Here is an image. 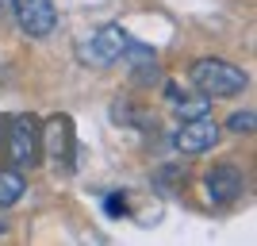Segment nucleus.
<instances>
[{
  "instance_id": "13",
  "label": "nucleus",
  "mask_w": 257,
  "mask_h": 246,
  "mask_svg": "<svg viewBox=\"0 0 257 246\" xmlns=\"http://www.w3.org/2000/svg\"><path fill=\"white\" fill-rule=\"evenodd\" d=\"M0 4H12V0H0Z\"/></svg>"
},
{
  "instance_id": "5",
  "label": "nucleus",
  "mask_w": 257,
  "mask_h": 246,
  "mask_svg": "<svg viewBox=\"0 0 257 246\" xmlns=\"http://www.w3.org/2000/svg\"><path fill=\"white\" fill-rule=\"evenodd\" d=\"M16 8V20L31 39H46L58 23V12H54V0H12Z\"/></svg>"
},
{
  "instance_id": "8",
  "label": "nucleus",
  "mask_w": 257,
  "mask_h": 246,
  "mask_svg": "<svg viewBox=\"0 0 257 246\" xmlns=\"http://www.w3.org/2000/svg\"><path fill=\"white\" fill-rule=\"evenodd\" d=\"M169 100H173V112L181 119H196V116H207V108H211V97H188V93H177V89H169Z\"/></svg>"
},
{
  "instance_id": "2",
  "label": "nucleus",
  "mask_w": 257,
  "mask_h": 246,
  "mask_svg": "<svg viewBox=\"0 0 257 246\" xmlns=\"http://www.w3.org/2000/svg\"><path fill=\"white\" fill-rule=\"evenodd\" d=\"M4 158L12 170H31L39 161V119L35 116H12L4 131Z\"/></svg>"
},
{
  "instance_id": "3",
  "label": "nucleus",
  "mask_w": 257,
  "mask_h": 246,
  "mask_svg": "<svg viewBox=\"0 0 257 246\" xmlns=\"http://www.w3.org/2000/svg\"><path fill=\"white\" fill-rule=\"evenodd\" d=\"M39 150H46V158L58 173H69L77 161V139H73V119L69 116H50L46 127L39 131Z\"/></svg>"
},
{
  "instance_id": "10",
  "label": "nucleus",
  "mask_w": 257,
  "mask_h": 246,
  "mask_svg": "<svg viewBox=\"0 0 257 246\" xmlns=\"http://www.w3.org/2000/svg\"><path fill=\"white\" fill-rule=\"evenodd\" d=\"M253 123H257L253 112L246 108V112H234V116L226 119V131H234V135H249V131H253Z\"/></svg>"
},
{
  "instance_id": "11",
  "label": "nucleus",
  "mask_w": 257,
  "mask_h": 246,
  "mask_svg": "<svg viewBox=\"0 0 257 246\" xmlns=\"http://www.w3.org/2000/svg\"><path fill=\"white\" fill-rule=\"evenodd\" d=\"M107 212H111V215H123V212H127V204L119 200V196H107Z\"/></svg>"
},
{
  "instance_id": "7",
  "label": "nucleus",
  "mask_w": 257,
  "mask_h": 246,
  "mask_svg": "<svg viewBox=\"0 0 257 246\" xmlns=\"http://www.w3.org/2000/svg\"><path fill=\"white\" fill-rule=\"evenodd\" d=\"M204 189H207V200H215V204H230V200H238V196H242L246 181H242L238 166H215V170L207 173Z\"/></svg>"
},
{
  "instance_id": "4",
  "label": "nucleus",
  "mask_w": 257,
  "mask_h": 246,
  "mask_svg": "<svg viewBox=\"0 0 257 246\" xmlns=\"http://www.w3.org/2000/svg\"><path fill=\"white\" fill-rule=\"evenodd\" d=\"M219 142V123L211 116H196V119H184L181 127L173 131V146L181 154H204Z\"/></svg>"
},
{
  "instance_id": "9",
  "label": "nucleus",
  "mask_w": 257,
  "mask_h": 246,
  "mask_svg": "<svg viewBox=\"0 0 257 246\" xmlns=\"http://www.w3.org/2000/svg\"><path fill=\"white\" fill-rule=\"evenodd\" d=\"M27 193V181H23L20 170H0V208H12Z\"/></svg>"
},
{
  "instance_id": "6",
  "label": "nucleus",
  "mask_w": 257,
  "mask_h": 246,
  "mask_svg": "<svg viewBox=\"0 0 257 246\" xmlns=\"http://www.w3.org/2000/svg\"><path fill=\"white\" fill-rule=\"evenodd\" d=\"M127 43H131V35L123 31L119 23H107V27H100V31L88 39L85 58H88L92 65H111V62H119V58H123Z\"/></svg>"
},
{
  "instance_id": "1",
  "label": "nucleus",
  "mask_w": 257,
  "mask_h": 246,
  "mask_svg": "<svg viewBox=\"0 0 257 246\" xmlns=\"http://www.w3.org/2000/svg\"><path fill=\"white\" fill-rule=\"evenodd\" d=\"M192 85L204 93V97H238L242 89L249 85V77L238 69L234 62H223V58H200V62L188 69Z\"/></svg>"
},
{
  "instance_id": "12",
  "label": "nucleus",
  "mask_w": 257,
  "mask_h": 246,
  "mask_svg": "<svg viewBox=\"0 0 257 246\" xmlns=\"http://www.w3.org/2000/svg\"><path fill=\"white\" fill-rule=\"evenodd\" d=\"M0 235H4V223H0Z\"/></svg>"
}]
</instances>
